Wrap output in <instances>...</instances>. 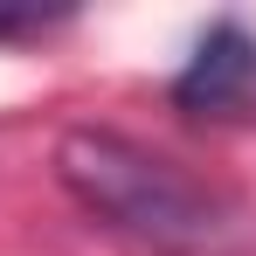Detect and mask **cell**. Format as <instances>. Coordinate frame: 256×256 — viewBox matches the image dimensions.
<instances>
[{
	"label": "cell",
	"instance_id": "obj_1",
	"mask_svg": "<svg viewBox=\"0 0 256 256\" xmlns=\"http://www.w3.org/2000/svg\"><path fill=\"white\" fill-rule=\"evenodd\" d=\"M56 180H62L90 214L118 222L132 236H152V242H194V236L214 228V201L173 166L166 152L138 146L125 132H104V125L62 132Z\"/></svg>",
	"mask_w": 256,
	"mask_h": 256
},
{
	"label": "cell",
	"instance_id": "obj_2",
	"mask_svg": "<svg viewBox=\"0 0 256 256\" xmlns=\"http://www.w3.org/2000/svg\"><path fill=\"white\" fill-rule=\"evenodd\" d=\"M250 90H256V35L242 21H214L194 42L187 70L173 76V104H187V111H228Z\"/></svg>",
	"mask_w": 256,
	"mask_h": 256
}]
</instances>
